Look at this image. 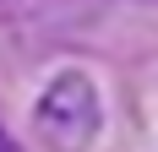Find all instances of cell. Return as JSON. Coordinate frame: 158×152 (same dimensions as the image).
Wrapping results in <instances>:
<instances>
[{
	"label": "cell",
	"mask_w": 158,
	"mask_h": 152,
	"mask_svg": "<svg viewBox=\"0 0 158 152\" xmlns=\"http://www.w3.org/2000/svg\"><path fill=\"white\" fill-rule=\"evenodd\" d=\"M153 6H158V0H153Z\"/></svg>",
	"instance_id": "obj_4"
},
{
	"label": "cell",
	"mask_w": 158,
	"mask_h": 152,
	"mask_svg": "<svg viewBox=\"0 0 158 152\" xmlns=\"http://www.w3.org/2000/svg\"><path fill=\"white\" fill-rule=\"evenodd\" d=\"M0 152H22V147H16V136L6 130V120H0Z\"/></svg>",
	"instance_id": "obj_3"
},
{
	"label": "cell",
	"mask_w": 158,
	"mask_h": 152,
	"mask_svg": "<svg viewBox=\"0 0 158 152\" xmlns=\"http://www.w3.org/2000/svg\"><path fill=\"white\" fill-rule=\"evenodd\" d=\"M33 130L49 152H87L104 130V103L87 71H60L33 103Z\"/></svg>",
	"instance_id": "obj_1"
},
{
	"label": "cell",
	"mask_w": 158,
	"mask_h": 152,
	"mask_svg": "<svg viewBox=\"0 0 158 152\" xmlns=\"http://www.w3.org/2000/svg\"><path fill=\"white\" fill-rule=\"evenodd\" d=\"M38 6H49V0H0V22H22V16H33Z\"/></svg>",
	"instance_id": "obj_2"
}]
</instances>
